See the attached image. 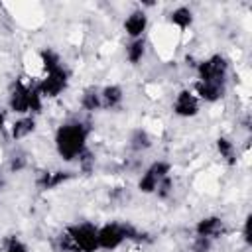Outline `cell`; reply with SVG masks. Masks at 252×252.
Returning a JSON list of instances; mask_svg holds the SVG:
<instances>
[{
	"mask_svg": "<svg viewBox=\"0 0 252 252\" xmlns=\"http://www.w3.org/2000/svg\"><path fill=\"white\" fill-rule=\"evenodd\" d=\"M91 136V124L81 120V118H71L67 122H63L61 126H57L55 136H53V146L57 156L65 161V163H75L79 159V156L89 148Z\"/></svg>",
	"mask_w": 252,
	"mask_h": 252,
	"instance_id": "obj_1",
	"label": "cell"
},
{
	"mask_svg": "<svg viewBox=\"0 0 252 252\" xmlns=\"http://www.w3.org/2000/svg\"><path fill=\"white\" fill-rule=\"evenodd\" d=\"M57 252H98V226L91 220L67 224L55 238Z\"/></svg>",
	"mask_w": 252,
	"mask_h": 252,
	"instance_id": "obj_2",
	"label": "cell"
},
{
	"mask_svg": "<svg viewBox=\"0 0 252 252\" xmlns=\"http://www.w3.org/2000/svg\"><path fill=\"white\" fill-rule=\"evenodd\" d=\"M148 234L140 228H136L130 222H104L98 226V250L114 252L122 248L126 242H148Z\"/></svg>",
	"mask_w": 252,
	"mask_h": 252,
	"instance_id": "obj_3",
	"label": "cell"
},
{
	"mask_svg": "<svg viewBox=\"0 0 252 252\" xmlns=\"http://www.w3.org/2000/svg\"><path fill=\"white\" fill-rule=\"evenodd\" d=\"M195 81L201 83H217V85H228L230 77V59L222 53H211L203 59H199L195 65Z\"/></svg>",
	"mask_w": 252,
	"mask_h": 252,
	"instance_id": "obj_4",
	"label": "cell"
},
{
	"mask_svg": "<svg viewBox=\"0 0 252 252\" xmlns=\"http://www.w3.org/2000/svg\"><path fill=\"white\" fill-rule=\"evenodd\" d=\"M33 85H35V81L30 79V77H18V79H14L10 83L8 94H6L8 112H12L16 116L30 114V100H32Z\"/></svg>",
	"mask_w": 252,
	"mask_h": 252,
	"instance_id": "obj_5",
	"label": "cell"
},
{
	"mask_svg": "<svg viewBox=\"0 0 252 252\" xmlns=\"http://www.w3.org/2000/svg\"><path fill=\"white\" fill-rule=\"evenodd\" d=\"M71 83V71L67 69V65H61L45 75H41L35 85H37V91L41 93L43 100H51V98H57L59 94H63L67 91Z\"/></svg>",
	"mask_w": 252,
	"mask_h": 252,
	"instance_id": "obj_6",
	"label": "cell"
},
{
	"mask_svg": "<svg viewBox=\"0 0 252 252\" xmlns=\"http://www.w3.org/2000/svg\"><path fill=\"white\" fill-rule=\"evenodd\" d=\"M167 175H171V163H169L167 159H156V161L148 163V165L142 169L136 187H138V191H140L142 195H154L156 189L159 187V183H161Z\"/></svg>",
	"mask_w": 252,
	"mask_h": 252,
	"instance_id": "obj_7",
	"label": "cell"
},
{
	"mask_svg": "<svg viewBox=\"0 0 252 252\" xmlns=\"http://www.w3.org/2000/svg\"><path fill=\"white\" fill-rule=\"evenodd\" d=\"M171 112L177 118H195L201 112V102L189 87L179 89L171 100Z\"/></svg>",
	"mask_w": 252,
	"mask_h": 252,
	"instance_id": "obj_8",
	"label": "cell"
},
{
	"mask_svg": "<svg viewBox=\"0 0 252 252\" xmlns=\"http://www.w3.org/2000/svg\"><path fill=\"white\" fill-rule=\"evenodd\" d=\"M226 234V222L219 215H205L193 224V236H203L213 242Z\"/></svg>",
	"mask_w": 252,
	"mask_h": 252,
	"instance_id": "obj_9",
	"label": "cell"
},
{
	"mask_svg": "<svg viewBox=\"0 0 252 252\" xmlns=\"http://www.w3.org/2000/svg\"><path fill=\"white\" fill-rule=\"evenodd\" d=\"M75 177V171L71 169H39L33 177V183L39 191H53L61 185H65L67 181H71Z\"/></svg>",
	"mask_w": 252,
	"mask_h": 252,
	"instance_id": "obj_10",
	"label": "cell"
},
{
	"mask_svg": "<svg viewBox=\"0 0 252 252\" xmlns=\"http://www.w3.org/2000/svg\"><path fill=\"white\" fill-rule=\"evenodd\" d=\"M150 28V18L144 8H134L122 22V30L128 39H138L146 37V32Z\"/></svg>",
	"mask_w": 252,
	"mask_h": 252,
	"instance_id": "obj_11",
	"label": "cell"
},
{
	"mask_svg": "<svg viewBox=\"0 0 252 252\" xmlns=\"http://www.w3.org/2000/svg\"><path fill=\"white\" fill-rule=\"evenodd\" d=\"M193 94L199 98V102L203 104H217L224 98L226 91H228V85H217V83H201V81H193L191 87Z\"/></svg>",
	"mask_w": 252,
	"mask_h": 252,
	"instance_id": "obj_12",
	"label": "cell"
},
{
	"mask_svg": "<svg viewBox=\"0 0 252 252\" xmlns=\"http://www.w3.org/2000/svg\"><path fill=\"white\" fill-rule=\"evenodd\" d=\"M35 130H37V116H33V114L16 116L8 124V136L12 142H22V140L30 138Z\"/></svg>",
	"mask_w": 252,
	"mask_h": 252,
	"instance_id": "obj_13",
	"label": "cell"
},
{
	"mask_svg": "<svg viewBox=\"0 0 252 252\" xmlns=\"http://www.w3.org/2000/svg\"><path fill=\"white\" fill-rule=\"evenodd\" d=\"M215 150H217V154H219V158H220V161L224 165H228V167L238 165V161H240V150H238V144L232 138L219 136L215 140Z\"/></svg>",
	"mask_w": 252,
	"mask_h": 252,
	"instance_id": "obj_14",
	"label": "cell"
},
{
	"mask_svg": "<svg viewBox=\"0 0 252 252\" xmlns=\"http://www.w3.org/2000/svg\"><path fill=\"white\" fill-rule=\"evenodd\" d=\"M100 93V110H116L124 102V89L118 83L98 87Z\"/></svg>",
	"mask_w": 252,
	"mask_h": 252,
	"instance_id": "obj_15",
	"label": "cell"
},
{
	"mask_svg": "<svg viewBox=\"0 0 252 252\" xmlns=\"http://www.w3.org/2000/svg\"><path fill=\"white\" fill-rule=\"evenodd\" d=\"M167 22H169V26H171V28H175L179 33H185L187 30H191V28H193L195 14H193V10H191L189 6L179 4V6H175V8L167 14Z\"/></svg>",
	"mask_w": 252,
	"mask_h": 252,
	"instance_id": "obj_16",
	"label": "cell"
},
{
	"mask_svg": "<svg viewBox=\"0 0 252 252\" xmlns=\"http://www.w3.org/2000/svg\"><path fill=\"white\" fill-rule=\"evenodd\" d=\"M154 146V136L146 128H134L128 136V150L132 154H146Z\"/></svg>",
	"mask_w": 252,
	"mask_h": 252,
	"instance_id": "obj_17",
	"label": "cell"
},
{
	"mask_svg": "<svg viewBox=\"0 0 252 252\" xmlns=\"http://www.w3.org/2000/svg\"><path fill=\"white\" fill-rule=\"evenodd\" d=\"M148 53V39L146 37H138V39H128V43L124 45V59L136 67L146 59Z\"/></svg>",
	"mask_w": 252,
	"mask_h": 252,
	"instance_id": "obj_18",
	"label": "cell"
},
{
	"mask_svg": "<svg viewBox=\"0 0 252 252\" xmlns=\"http://www.w3.org/2000/svg\"><path fill=\"white\" fill-rule=\"evenodd\" d=\"M35 55H37V61H39L41 75H45V73H49V71H53V69L65 65V63L61 61L59 51H55L53 47H41L39 51H35Z\"/></svg>",
	"mask_w": 252,
	"mask_h": 252,
	"instance_id": "obj_19",
	"label": "cell"
},
{
	"mask_svg": "<svg viewBox=\"0 0 252 252\" xmlns=\"http://www.w3.org/2000/svg\"><path fill=\"white\" fill-rule=\"evenodd\" d=\"M79 106L85 112H98L100 110V93L98 87H87L79 96Z\"/></svg>",
	"mask_w": 252,
	"mask_h": 252,
	"instance_id": "obj_20",
	"label": "cell"
},
{
	"mask_svg": "<svg viewBox=\"0 0 252 252\" xmlns=\"http://www.w3.org/2000/svg\"><path fill=\"white\" fill-rule=\"evenodd\" d=\"M77 163V169L83 173V175H91L93 171H94V163H96V156H94V152L91 150V148H87L81 156H79V159L75 161Z\"/></svg>",
	"mask_w": 252,
	"mask_h": 252,
	"instance_id": "obj_21",
	"label": "cell"
},
{
	"mask_svg": "<svg viewBox=\"0 0 252 252\" xmlns=\"http://www.w3.org/2000/svg\"><path fill=\"white\" fill-rule=\"evenodd\" d=\"M28 165H30V159L24 152H14L8 158V171L10 173H20V171L28 169Z\"/></svg>",
	"mask_w": 252,
	"mask_h": 252,
	"instance_id": "obj_22",
	"label": "cell"
},
{
	"mask_svg": "<svg viewBox=\"0 0 252 252\" xmlns=\"http://www.w3.org/2000/svg\"><path fill=\"white\" fill-rule=\"evenodd\" d=\"M173 189H175V183H173V173H171V175H167V177L159 183V187L156 189L154 195H156L159 201H167V199L173 197Z\"/></svg>",
	"mask_w": 252,
	"mask_h": 252,
	"instance_id": "obj_23",
	"label": "cell"
},
{
	"mask_svg": "<svg viewBox=\"0 0 252 252\" xmlns=\"http://www.w3.org/2000/svg\"><path fill=\"white\" fill-rule=\"evenodd\" d=\"M213 246H215V242L209 238H203V236H191V242H189L191 252H211Z\"/></svg>",
	"mask_w": 252,
	"mask_h": 252,
	"instance_id": "obj_24",
	"label": "cell"
},
{
	"mask_svg": "<svg viewBox=\"0 0 252 252\" xmlns=\"http://www.w3.org/2000/svg\"><path fill=\"white\" fill-rule=\"evenodd\" d=\"M4 252H28V246L20 240V238H16V236H12L8 242H6V246H4Z\"/></svg>",
	"mask_w": 252,
	"mask_h": 252,
	"instance_id": "obj_25",
	"label": "cell"
},
{
	"mask_svg": "<svg viewBox=\"0 0 252 252\" xmlns=\"http://www.w3.org/2000/svg\"><path fill=\"white\" fill-rule=\"evenodd\" d=\"M8 130V108L0 104V132Z\"/></svg>",
	"mask_w": 252,
	"mask_h": 252,
	"instance_id": "obj_26",
	"label": "cell"
},
{
	"mask_svg": "<svg viewBox=\"0 0 252 252\" xmlns=\"http://www.w3.org/2000/svg\"><path fill=\"white\" fill-rule=\"evenodd\" d=\"M0 187H2V177H0Z\"/></svg>",
	"mask_w": 252,
	"mask_h": 252,
	"instance_id": "obj_27",
	"label": "cell"
}]
</instances>
